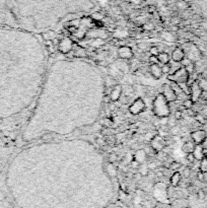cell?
Returning a JSON list of instances; mask_svg holds the SVG:
<instances>
[{"mask_svg":"<svg viewBox=\"0 0 207 208\" xmlns=\"http://www.w3.org/2000/svg\"><path fill=\"white\" fill-rule=\"evenodd\" d=\"M196 178H197L199 182H205V174L203 172H201V170H199L196 174Z\"/></svg>","mask_w":207,"mask_h":208,"instance_id":"obj_33","label":"cell"},{"mask_svg":"<svg viewBox=\"0 0 207 208\" xmlns=\"http://www.w3.org/2000/svg\"><path fill=\"white\" fill-rule=\"evenodd\" d=\"M148 155L146 154V152H145V150L143 149V150H139L137 151L136 154L134 155V159H136L137 161H139L140 164H142L143 161H145L147 159Z\"/></svg>","mask_w":207,"mask_h":208,"instance_id":"obj_16","label":"cell"},{"mask_svg":"<svg viewBox=\"0 0 207 208\" xmlns=\"http://www.w3.org/2000/svg\"><path fill=\"white\" fill-rule=\"evenodd\" d=\"M149 72L154 77L155 79H160L161 75H163V71H161V67L158 64H150L149 66Z\"/></svg>","mask_w":207,"mask_h":208,"instance_id":"obj_13","label":"cell"},{"mask_svg":"<svg viewBox=\"0 0 207 208\" xmlns=\"http://www.w3.org/2000/svg\"><path fill=\"white\" fill-rule=\"evenodd\" d=\"M181 180H182V175L180 174L178 170H177V172H175V173H172V175L171 177L172 186V187H177V186L180 184V182H181Z\"/></svg>","mask_w":207,"mask_h":208,"instance_id":"obj_15","label":"cell"},{"mask_svg":"<svg viewBox=\"0 0 207 208\" xmlns=\"http://www.w3.org/2000/svg\"><path fill=\"white\" fill-rule=\"evenodd\" d=\"M193 61L190 59V58H188V57H185L184 59H183L182 61H181V64H182V66L183 67H187L188 65H190L191 63H192Z\"/></svg>","mask_w":207,"mask_h":208,"instance_id":"obj_35","label":"cell"},{"mask_svg":"<svg viewBox=\"0 0 207 208\" xmlns=\"http://www.w3.org/2000/svg\"><path fill=\"white\" fill-rule=\"evenodd\" d=\"M175 118H176V120H181L183 118V112L179 110L175 111Z\"/></svg>","mask_w":207,"mask_h":208,"instance_id":"obj_39","label":"cell"},{"mask_svg":"<svg viewBox=\"0 0 207 208\" xmlns=\"http://www.w3.org/2000/svg\"><path fill=\"white\" fill-rule=\"evenodd\" d=\"M183 176L185 178H189L191 176V169L190 167H185L184 170H183Z\"/></svg>","mask_w":207,"mask_h":208,"instance_id":"obj_38","label":"cell"},{"mask_svg":"<svg viewBox=\"0 0 207 208\" xmlns=\"http://www.w3.org/2000/svg\"><path fill=\"white\" fill-rule=\"evenodd\" d=\"M139 174L141 176H144V177H146V176L149 175V169H148V167L146 166H140L139 167Z\"/></svg>","mask_w":207,"mask_h":208,"instance_id":"obj_28","label":"cell"},{"mask_svg":"<svg viewBox=\"0 0 207 208\" xmlns=\"http://www.w3.org/2000/svg\"><path fill=\"white\" fill-rule=\"evenodd\" d=\"M145 109V103L141 98H138L134 101L133 104L129 107V112L132 115H138L141 112L144 111Z\"/></svg>","mask_w":207,"mask_h":208,"instance_id":"obj_4","label":"cell"},{"mask_svg":"<svg viewBox=\"0 0 207 208\" xmlns=\"http://www.w3.org/2000/svg\"><path fill=\"white\" fill-rule=\"evenodd\" d=\"M122 92H123V89H122V85L116 84L115 86L111 89L109 98H110V100L112 101V102H117V101H119V98H120V97L122 95Z\"/></svg>","mask_w":207,"mask_h":208,"instance_id":"obj_11","label":"cell"},{"mask_svg":"<svg viewBox=\"0 0 207 208\" xmlns=\"http://www.w3.org/2000/svg\"><path fill=\"white\" fill-rule=\"evenodd\" d=\"M140 166H141V164H140L139 161H137L136 159H134V158L130 161V167H133V169H139Z\"/></svg>","mask_w":207,"mask_h":208,"instance_id":"obj_36","label":"cell"},{"mask_svg":"<svg viewBox=\"0 0 207 208\" xmlns=\"http://www.w3.org/2000/svg\"><path fill=\"white\" fill-rule=\"evenodd\" d=\"M169 103L168 101L164 98V97L161 100V106L158 105V103H156L154 101V106H153V111L154 114L158 117H168L170 115V107L168 106Z\"/></svg>","mask_w":207,"mask_h":208,"instance_id":"obj_3","label":"cell"},{"mask_svg":"<svg viewBox=\"0 0 207 208\" xmlns=\"http://www.w3.org/2000/svg\"><path fill=\"white\" fill-rule=\"evenodd\" d=\"M42 36H43V38L46 40V41H53V40L56 38V34H55V32H53V31L44 33Z\"/></svg>","mask_w":207,"mask_h":208,"instance_id":"obj_24","label":"cell"},{"mask_svg":"<svg viewBox=\"0 0 207 208\" xmlns=\"http://www.w3.org/2000/svg\"><path fill=\"white\" fill-rule=\"evenodd\" d=\"M195 142L194 141H188V142H186L184 146H183V151L186 153H190V152H193V150H194L195 148Z\"/></svg>","mask_w":207,"mask_h":208,"instance_id":"obj_17","label":"cell"},{"mask_svg":"<svg viewBox=\"0 0 207 208\" xmlns=\"http://www.w3.org/2000/svg\"><path fill=\"white\" fill-rule=\"evenodd\" d=\"M74 55L77 56V57H84V56L86 55V49L79 47V48H77V50L74 52Z\"/></svg>","mask_w":207,"mask_h":208,"instance_id":"obj_30","label":"cell"},{"mask_svg":"<svg viewBox=\"0 0 207 208\" xmlns=\"http://www.w3.org/2000/svg\"><path fill=\"white\" fill-rule=\"evenodd\" d=\"M143 29H144L145 31H152L153 30V26L151 25V23H146L143 25Z\"/></svg>","mask_w":207,"mask_h":208,"instance_id":"obj_42","label":"cell"},{"mask_svg":"<svg viewBox=\"0 0 207 208\" xmlns=\"http://www.w3.org/2000/svg\"><path fill=\"white\" fill-rule=\"evenodd\" d=\"M197 82H198L199 86L201 87V89H202V90H207V78L199 76L198 79H197Z\"/></svg>","mask_w":207,"mask_h":208,"instance_id":"obj_23","label":"cell"},{"mask_svg":"<svg viewBox=\"0 0 207 208\" xmlns=\"http://www.w3.org/2000/svg\"><path fill=\"white\" fill-rule=\"evenodd\" d=\"M163 95L168 103H175L177 101V95L170 84H163Z\"/></svg>","mask_w":207,"mask_h":208,"instance_id":"obj_6","label":"cell"},{"mask_svg":"<svg viewBox=\"0 0 207 208\" xmlns=\"http://www.w3.org/2000/svg\"><path fill=\"white\" fill-rule=\"evenodd\" d=\"M197 195H198L199 199H204L205 198V192H204L203 190H200V191H198Z\"/></svg>","mask_w":207,"mask_h":208,"instance_id":"obj_47","label":"cell"},{"mask_svg":"<svg viewBox=\"0 0 207 208\" xmlns=\"http://www.w3.org/2000/svg\"><path fill=\"white\" fill-rule=\"evenodd\" d=\"M158 62H160L161 64H168L170 62V55H169V53H166V52H160V54L158 55Z\"/></svg>","mask_w":207,"mask_h":208,"instance_id":"obj_19","label":"cell"},{"mask_svg":"<svg viewBox=\"0 0 207 208\" xmlns=\"http://www.w3.org/2000/svg\"><path fill=\"white\" fill-rule=\"evenodd\" d=\"M192 153H193V155H194L196 161H199L205 157V152H204L202 144H196Z\"/></svg>","mask_w":207,"mask_h":208,"instance_id":"obj_14","label":"cell"},{"mask_svg":"<svg viewBox=\"0 0 207 208\" xmlns=\"http://www.w3.org/2000/svg\"><path fill=\"white\" fill-rule=\"evenodd\" d=\"M105 139H106V142H107V144L110 145V146L115 145L116 142H117V138H116L115 135H107V136H106Z\"/></svg>","mask_w":207,"mask_h":208,"instance_id":"obj_25","label":"cell"},{"mask_svg":"<svg viewBox=\"0 0 207 208\" xmlns=\"http://www.w3.org/2000/svg\"><path fill=\"white\" fill-rule=\"evenodd\" d=\"M177 7L179 9H182V10H186L189 7V4L187 3V2H185V1H179L177 3Z\"/></svg>","mask_w":207,"mask_h":208,"instance_id":"obj_32","label":"cell"},{"mask_svg":"<svg viewBox=\"0 0 207 208\" xmlns=\"http://www.w3.org/2000/svg\"><path fill=\"white\" fill-rule=\"evenodd\" d=\"M160 36L164 40H166V41H168V42H175L176 41V38L172 36L171 32H163Z\"/></svg>","mask_w":207,"mask_h":208,"instance_id":"obj_21","label":"cell"},{"mask_svg":"<svg viewBox=\"0 0 207 208\" xmlns=\"http://www.w3.org/2000/svg\"><path fill=\"white\" fill-rule=\"evenodd\" d=\"M149 62H150L151 64H158V56H152V55H150V57H149Z\"/></svg>","mask_w":207,"mask_h":208,"instance_id":"obj_40","label":"cell"},{"mask_svg":"<svg viewBox=\"0 0 207 208\" xmlns=\"http://www.w3.org/2000/svg\"><path fill=\"white\" fill-rule=\"evenodd\" d=\"M207 137V132L205 130H196L191 133V138L195 142V144H202Z\"/></svg>","mask_w":207,"mask_h":208,"instance_id":"obj_8","label":"cell"},{"mask_svg":"<svg viewBox=\"0 0 207 208\" xmlns=\"http://www.w3.org/2000/svg\"><path fill=\"white\" fill-rule=\"evenodd\" d=\"M172 32H178V31H179V26H172Z\"/></svg>","mask_w":207,"mask_h":208,"instance_id":"obj_48","label":"cell"},{"mask_svg":"<svg viewBox=\"0 0 207 208\" xmlns=\"http://www.w3.org/2000/svg\"><path fill=\"white\" fill-rule=\"evenodd\" d=\"M191 86V94H190V98L193 101L194 103H197L199 100H200L201 97V92H202V89L199 86L197 80L194 81L193 83L190 84Z\"/></svg>","mask_w":207,"mask_h":208,"instance_id":"obj_7","label":"cell"},{"mask_svg":"<svg viewBox=\"0 0 207 208\" xmlns=\"http://www.w3.org/2000/svg\"><path fill=\"white\" fill-rule=\"evenodd\" d=\"M195 121L197 122V123L201 124V125H205L206 122H207V118H206V116H204L203 114L196 113V115H195Z\"/></svg>","mask_w":207,"mask_h":208,"instance_id":"obj_20","label":"cell"},{"mask_svg":"<svg viewBox=\"0 0 207 208\" xmlns=\"http://www.w3.org/2000/svg\"><path fill=\"white\" fill-rule=\"evenodd\" d=\"M148 169L149 170H155V169H158V164H156V162H151V164H148Z\"/></svg>","mask_w":207,"mask_h":208,"instance_id":"obj_46","label":"cell"},{"mask_svg":"<svg viewBox=\"0 0 207 208\" xmlns=\"http://www.w3.org/2000/svg\"><path fill=\"white\" fill-rule=\"evenodd\" d=\"M107 170H108L109 175H110L111 177H116V175H117V169H116V167L113 164V162H110V164H108Z\"/></svg>","mask_w":207,"mask_h":208,"instance_id":"obj_22","label":"cell"},{"mask_svg":"<svg viewBox=\"0 0 207 208\" xmlns=\"http://www.w3.org/2000/svg\"><path fill=\"white\" fill-rule=\"evenodd\" d=\"M118 56L123 60H129L133 57V51L128 46H122L118 50Z\"/></svg>","mask_w":207,"mask_h":208,"instance_id":"obj_10","label":"cell"},{"mask_svg":"<svg viewBox=\"0 0 207 208\" xmlns=\"http://www.w3.org/2000/svg\"><path fill=\"white\" fill-rule=\"evenodd\" d=\"M172 25H175V26L180 25V23H181V18L180 17H172Z\"/></svg>","mask_w":207,"mask_h":208,"instance_id":"obj_45","label":"cell"},{"mask_svg":"<svg viewBox=\"0 0 207 208\" xmlns=\"http://www.w3.org/2000/svg\"><path fill=\"white\" fill-rule=\"evenodd\" d=\"M182 167V164L179 161H172V164H170V169H171L172 170H174V172H177L179 169H181Z\"/></svg>","mask_w":207,"mask_h":208,"instance_id":"obj_29","label":"cell"},{"mask_svg":"<svg viewBox=\"0 0 207 208\" xmlns=\"http://www.w3.org/2000/svg\"><path fill=\"white\" fill-rule=\"evenodd\" d=\"M161 71H163V73H166V74L171 73V66H170V62L168 64H164L163 67H161Z\"/></svg>","mask_w":207,"mask_h":208,"instance_id":"obj_34","label":"cell"},{"mask_svg":"<svg viewBox=\"0 0 207 208\" xmlns=\"http://www.w3.org/2000/svg\"><path fill=\"white\" fill-rule=\"evenodd\" d=\"M122 89H123L124 95H126V97L131 98L132 95H134L135 89H134V87L132 86L131 84H127V85H125V86H124V89H123V86H122Z\"/></svg>","mask_w":207,"mask_h":208,"instance_id":"obj_18","label":"cell"},{"mask_svg":"<svg viewBox=\"0 0 207 208\" xmlns=\"http://www.w3.org/2000/svg\"><path fill=\"white\" fill-rule=\"evenodd\" d=\"M166 146V141H164V138H161L160 136H158V135H155L154 137H153V139L151 140V147L154 149L155 151H158V152L163 150Z\"/></svg>","mask_w":207,"mask_h":208,"instance_id":"obj_9","label":"cell"},{"mask_svg":"<svg viewBox=\"0 0 207 208\" xmlns=\"http://www.w3.org/2000/svg\"><path fill=\"white\" fill-rule=\"evenodd\" d=\"M182 104H183V106L185 107V109H192L193 105H194V102H193L190 98H186V100L183 101Z\"/></svg>","mask_w":207,"mask_h":208,"instance_id":"obj_27","label":"cell"},{"mask_svg":"<svg viewBox=\"0 0 207 208\" xmlns=\"http://www.w3.org/2000/svg\"><path fill=\"white\" fill-rule=\"evenodd\" d=\"M185 57H186L185 51L182 48H176L172 53V59L175 62H181Z\"/></svg>","mask_w":207,"mask_h":208,"instance_id":"obj_12","label":"cell"},{"mask_svg":"<svg viewBox=\"0 0 207 208\" xmlns=\"http://www.w3.org/2000/svg\"><path fill=\"white\" fill-rule=\"evenodd\" d=\"M187 161H189V162H191V164H193L196 159H195V157L194 155H193V153L192 152H190V153H187Z\"/></svg>","mask_w":207,"mask_h":208,"instance_id":"obj_41","label":"cell"},{"mask_svg":"<svg viewBox=\"0 0 207 208\" xmlns=\"http://www.w3.org/2000/svg\"><path fill=\"white\" fill-rule=\"evenodd\" d=\"M149 53H150V55H152V56H158L160 53V48H158V47L152 46V47H150Z\"/></svg>","mask_w":207,"mask_h":208,"instance_id":"obj_31","label":"cell"},{"mask_svg":"<svg viewBox=\"0 0 207 208\" xmlns=\"http://www.w3.org/2000/svg\"><path fill=\"white\" fill-rule=\"evenodd\" d=\"M72 48H73V42L69 38H64L60 40L59 44H58V50L62 54H68L69 52H71Z\"/></svg>","mask_w":207,"mask_h":208,"instance_id":"obj_5","label":"cell"},{"mask_svg":"<svg viewBox=\"0 0 207 208\" xmlns=\"http://www.w3.org/2000/svg\"><path fill=\"white\" fill-rule=\"evenodd\" d=\"M22 45L17 33L0 29V118L16 113L22 101Z\"/></svg>","mask_w":207,"mask_h":208,"instance_id":"obj_1","label":"cell"},{"mask_svg":"<svg viewBox=\"0 0 207 208\" xmlns=\"http://www.w3.org/2000/svg\"><path fill=\"white\" fill-rule=\"evenodd\" d=\"M92 17H94L95 20H103L104 15L102 14V13H100V12H95L94 14L92 15Z\"/></svg>","mask_w":207,"mask_h":208,"instance_id":"obj_43","label":"cell"},{"mask_svg":"<svg viewBox=\"0 0 207 208\" xmlns=\"http://www.w3.org/2000/svg\"><path fill=\"white\" fill-rule=\"evenodd\" d=\"M109 161H110V162H115L118 161V155H117L116 153H111L110 155H109Z\"/></svg>","mask_w":207,"mask_h":208,"instance_id":"obj_37","label":"cell"},{"mask_svg":"<svg viewBox=\"0 0 207 208\" xmlns=\"http://www.w3.org/2000/svg\"><path fill=\"white\" fill-rule=\"evenodd\" d=\"M190 78V74L187 71V69L185 67L179 68L177 71H175L174 73L168 74V79L170 81L176 82V83H184V82H188Z\"/></svg>","mask_w":207,"mask_h":208,"instance_id":"obj_2","label":"cell"},{"mask_svg":"<svg viewBox=\"0 0 207 208\" xmlns=\"http://www.w3.org/2000/svg\"><path fill=\"white\" fill-rule=\"evenodd\" d=\"M199 169H200L201 172L203 173H207V157L205 156L203 159L200 161V164H199Z\"/></svg>","mask_w":207,"mask_h":208,"instance_id":"obj_26","label":"cell"},{"mask_svg":"<svg viewBox=\"0 0 207 208\" xmlns=\"http://www.w3.org/2000/svg\"><path fill=\"white\" fill-rule=\"evenodd\" d=\"M97 144H100V146H105L107 145V142H106V139H104V138H98Z\"/></svg>","mask_w":207,"mask_h":208,"instance_id":"obj_44","label":"cell"}]
</instances>
